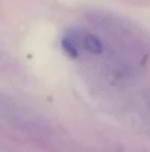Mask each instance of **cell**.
Here are the masks:
<instances>
[{"instance_id":"obj_2","label":"cell","mask_w":150,"mask_h":152,"mask_svg":"<svg viewBox=\"0 0 150 152\" xmlns=\"http://www.w3.org/2000/svg\"><path fill=\"white\" fill-rule=\"evenodd\" d=\"M62 49L66 52L69 56L77 58L78 56V48H77V42L75 39H72L71 36H66L62 39Z\"/></svg>"},{"instance_id":"obj_1","label":"cell","mask_w":150,"mask_h":152,"mask_svg":"<svg viewBox=\"0 0 150 152\" xmlns=\"http://www.w3.org/2000/svg\"><path fill=\"white\" fill-rule=\"evenodd\" d=\"M83 45H84V48H86L87 50L94 53V55H99V53L103 52V46H101L100 40L97 37L91 36V34H87V36L83 39Z\"/></svg>"}]
</instances>
